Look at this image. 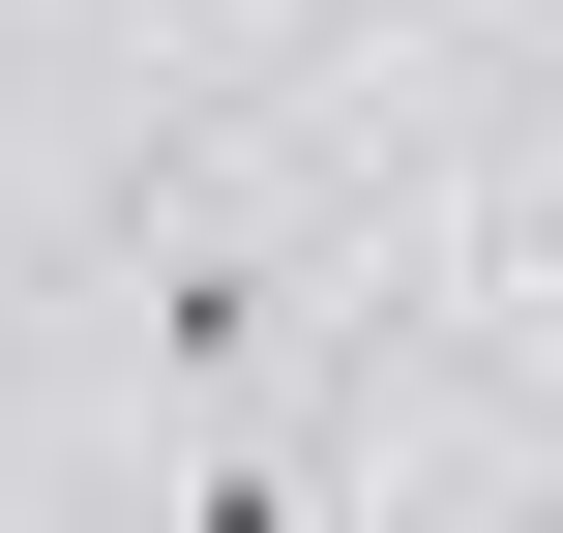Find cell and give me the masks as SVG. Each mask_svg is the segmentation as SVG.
Returning <instances> with one entry per match:
<instances>
[{
	"label": "cell",
	"instance_id": "obj_1",
	"mask_svg": "<svg viewBox=\"0 0 563 533\" xmlns=\"http://www.w3.org/2000/svg\"><path fill=\"white\" fill-rule=\"evenodd\" d=\"M148 386H208V415H238V386H267V267H238V237H208V208H178V237H148Z\"/></svg>",
	"mask_w": 563,
	"mask_h": 533
},
{
	"label": "cell",
	"instance_id": "obj_2",
	"mask_svg": "<svg viewBox=\"0 0 563 533\" xmlns=\"http://www.w3.org/2000/svg\"><path fill=\"white\" fill-rule=\"evenodd\" d=\"M178 533H327V475H297V415H267V386L178 445Z\"/></svg>",
	"mask_w": 563,
	"mask_h": 533
},
{
	"label": "cell",
	"instance_id": "obj_3",
	"mask_svg": "<svg viewBox=\"0 0 563 533\" xmlns=\"http://www.w3.org/2000/svg\"><path fill=\"white\" fill-rule=\"evenodd\" d=\"M505 297H534V326H563V178H534V208H505Z\"/></svg>",
	"mask_w": 563,
	"mask_h": 533
}]
</instances>
